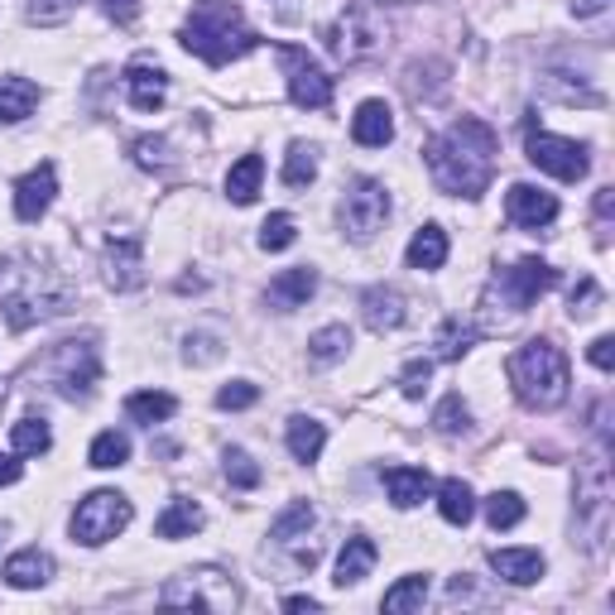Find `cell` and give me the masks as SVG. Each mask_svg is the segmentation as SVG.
Masks as SVG:
<instances>
[{"mask_svg": "<svg viewBox=\"0 0 615 615\" xmlns=\"http://www.w3.org/2000/svg\"><path fill=\"white\" fill-rule=\"evenodd\" d=\"M495 154H501V135L476 121V116H462L452 121L442 135H433L424 145V160H428V174L442 193L452 198H481L495 178Z\"/></svg>", "mask_w": 615, "mask_h": 615, "instance_id": "obj_1", "label": "cell"}, {"mask_svg": "<svg viewBox=\"0 0 615 615\" xmlns=\"http://www.w3.org/2000/svg\"><path fill=\"white\" fill-rule=\"evenodd\" d=\"M68 298H73V289L63 279V270H54L44 255H34V251L0 255V312H6V322L15 332L68 312Z\"/></svg>", "mask_w": 615, "mask_h": 615, "instance_id": "obj_2", "label": "cell"}, {"mask_svg": "<svg viewBox=\"0 0 615 615\" xmlns=\"http://www.w3.org/2000/svg\"><path fill=\"white\" fill-rule=\"evenodd\" d=\"M178 39L188 54H198L207 63V68H227V63L245 58L260 44V34L245 24L235 0H198Z\"/></svg>", "mask_w": 615, "mask_h": 615, "instance_id": "obj_3", "label": "cell"}, {"mask_svg": "<svg viewBox=\"0 0 615 615\" xmlns=\"http://www.w3.org/2000/svg\"><path fill=\"white\" fill-rule=\"evenodd\" d=\"M505 375L515 385V395L525 409H539V414H553L568 404V389H572V371H568V356L562 347L553 342H529L519 347L515 356L505 361Z\"/></svg>", "mask_w": 615, "mask_h": 615, "instance_id": "obj_4", "label": "cell"}, {"mask_svg": "<svg viewBox=\"0 0 615 615\" xmlns=\"http://www.w3.org/2000/svg\"><path fill=\"white\" fill-rule=\"evenodd\" d=\"M553 284H558V270L548 265V260H539V255L519 260L515 270H501L491 279L486 298H481V327H486V332H505V327L525 318L534 298L548 294Z\"/></svg>", "mask_w": 615, "mask_h": 615, "instance_id": "obj_5", "label": "cell"}, {"mask_svg": "<svg viewBox=\"0 0 615 615\" xmlns=\"http://www.w3.org/2000/svg\"><path fill=\"white\" fill-rule=\"evenodd\" d=\"M327 48L342 63H371L389 48V20L375 0H347V10L327 24Z\"/></svg>", "mask_w": 615, "mask_h": 615, "instance_id": "obj_6", "label": "cell"}, {"mask_svg": "<svg viewBox=\"0 0 615 615\" xmlns=\"http://www.w3.org/2000/svg\"><path fill=\"white\" fill-rule=\"evenodd\" d=\"M160 606L168 611H212V615H231L241 606V586L231 582L227 568H193L178 572L174 582L160 592Z\"/></svg>", "mask_w": 615, "mask_h": 615, "instance_id": "obj_7", "label": "cell"}, {"mask_svg": "<svg viewBox=\"0 0 615 615\" xmlns=\"http://www.w3.org/2000/svg\"><path fill=\"white\" fill-rule=\"evenodd\" d=\"M578 534L592 553H601L611 539V471L601 457L578 466Z\"/></svg>", "mask_w": 615, "mask_h": 615, "instance_id": "obj_8", "label": "cell"}, {"mask_svg": "<svg viewBox=\"0 0 615 615\" xmlns=\"http://www.w3.org/2000/svg\"><path fill=\"white\" fill-rule=\"evenodd\" d=\"M130 515H135V509H130L121 491H91L87 501L73 509V539L87 548H101L130 525Z\"/></svg>", "mask_w": 615, "mask_h": 615, "instance_id": "obj_9", "label": "cell"}, {"mask_svg": "<svg viewBox=\"0 0 615 615\" xmlns=\"http://www.w3.org/2000/svg\"><path fill=\"white\" fill-rule=\"evenodd\" d=\"M525 150H529L534 168H543V174H553L562 183H578V178H586V168H592V160H586V145H578V140H562V135H548V130H539L534 116H525Z\"/></svg>", "mask_w": 615, "mask_h": 615, "instance_id": "obj_10", "label": "cell"}, {"mask_svg": "<svg viewBox=\"0 0 615 615\" xmlns=\"http://www.w3.org/2000/svg\"><path fill=\"white\" fill-rule=\"evenodd\" d=\"M385 217H389V193H385V183H375V178H356L347 188L342 207H337V221H342V231L351 241H371V235L385 227Z\"/></svg>", "mask_w": 615, "mask_h": 615, "instance_id": "obj_11", "label": "cell"}, {"mask_svg": "<svg viewBox=\"0 0 615 615\" xmlns=\"http://www.w3.org/2000/svg\"><path fill=\"white\" fill-rule=\"evenodd\" d=\"M279 63L289 73V101L298 111H327L332 107V77L318 68V58L298 44H279Z\"/></svg>", "mask_w": 615, "mask_h": 615, "instance_id": "obj_12", "label": "cell"}, {"mask_svg": "<svg viewBox=\"0 0 615 615\" xmlns=\"http://www.w3.org/2000/svg\"><path fill=\"white\" fill-rule=\"evenodd\" d=\"M48 375H54V385L68 399H87L91 385L101 381L97 347H91V342H63V347H54V356H48Z\"/></svg>", "mask_w": 615, "mask_h": 615, "instance_id": "obj_13", "label": "cell"}, {"mask_svg": "<svg viewBox=\"0 0 615 615\" xmlns=\"http://www.w3.org/2000/svg\"><path fill=\"white\" fill-rule=\"evenodd\" d=\"M101 265H107V284L116 294L140 289L145 284V245H140V235L116 231L107 241V251H101Z\"/></svg>", "mask_w": 615, "mask_h": 615, "instance_id": "obj_14", "label": "cell"}, {"mask_svg": "<svg viewBox=\"0 0 615 615\" xmlns=\"http://www.w3.org/2000/svg\"><path fill=\"white\" fill-rule=\"evenodd\" d=\"M505 212H509L515 227L539 231V227H553L558 221V198L553 193H543V188H534V183H515L509 198H505Z\"/></svg>", "mask_w": 615, "mask_h": 615, "instance_id": "obj_15", "label": "cell"}, {"mask_svg": "<svg viewBox=\"0 0 615 615\" xmlns=\"http://www.w3.org/2000/svg\"><path fill=\"white\" fill-rule=\"evenodd\" d=\"M54 193H58V168L54 164L30 168V174L15 183V217L20 221H39L48 207H54Z\"/></svg>", "mask_w": 615, "mask_h": 615, "instance_id": "obj_16", "label": "cell"}, {"mask_svg": "<svg viewBox=\"0 0 615 615\" xmlns=\"http://www.w3.org/2000/svg\"><path fill=\"white\" fill-rule=\"evenodd\" d=\"M361 318L371 332H395V327H404V318H409V298H404L395 284H375V289L361 294Z\"/></svg>", "mask_w": 615, "mask_h": 615, "instance_id": "obj_17", "label": "cell"}, {"mask_svg": "<svg viewBox=\"0 0 615 615\" xmlns=\"http://www.w3.org/2000/svg\"><path fill=\"white\" fill-rule=\"evenodd\" d=\"M125 91H130V107L135 111H160L168 101V73L154 58H135L125 68Z\"/></svg>", "mask_w": 615, "mask_h": 615, "instance_id": "obj_18", "label": "cell"}, {"mask_svg": "<svg viewBox=\"0 0 615 615\" xmlns=\"http://www.w3.org/2000/svg\"><path fill=\"white\" fill-rule=\"evenodd\" d=\"M351 140L365 150H385L395 140V111L385 101H361L356 116H351Z\"/></svg>", "mask_w": 615, "mask_h": 615, "instance_id": "obj_19", "label": "cell"}, {"mask_svg": "<svg viewBox=\"0 0 615 615\" xmlns=\"http://www.w3.org/2000/svg\"><path fill=\"white\" fill-rule=\"evenodd\" d=\"M491 568H495V578H505L515 586H534L543 578V553L539 548H495Z\"/></svg>", "mask_w": 615, "mask_h": 615, "instance_id": "obj_20", "label": "cell"}, {"mask_svg": "<svg viewBox=\"0 0 615 615\" xmlns=\"http://www.w3.org/2000/svg\"><path fill=\"white\" fill-rule=\"evenodd\" d=\"M375 558H381V548H375L365 534H351L347 548L337 553V586H356L371 578V568H375Z\"/></svg>", "mask_w": 615, "mask_h": 615, "instance_id": "obj_21", "label": "cell"}, {"mask_svg": "<svg viewBox=\"0 0 615 615\" xmlns=\"http://www.w3.org/2000/svg\"><path fill=\"white\" fill-rule=\"evenodd\" d=\"M385 491L399 509H414V505H424L428 491H433V476H428L424 466H385Z\"/></svg>", "mask_w": 615, "mask_h": 615, "instance_id": "obj_22", "label": "cell"}, {"mask_svg": "<svg viewBox=\"0 0 615 615\" xmlns=\"http://www.w3.org/2000/svg\"><path fill=\"white\" fill-rule=\"evenodd\" d=\"M48 578H54V558H48L44 548H24V553L6 562V582L20 586V592H34V586H44Z\"/></svg>", "mask_w": 615, "mask_h": 615, "instance_id": "obj_23", "label": "cell"}, {"mask_svg": "<svg viewBox=\"0 0 615 615\" xmlns=\"http://www.w3.org/2000/svg\"><path fill=\"white\" fill-rule=\"evenodd\" d=\"M312 294H318V270H308V265L284 270L279 279L270 284V304L274 308H304Z\"/></svg>", "mask_w": 615, "mask_h": 615, "instance_id": "obj_24", "label": "cell"}, {"mask_svg": "<svg viewBox=\"0 0 615 615\" xmlns=\"http://www.w3.org/2000/svg\"><path fill=\"white\" fill-rule=\"evenodd\" d=\"M207 525V515H202V505L198 501H168L164 505V515L154 519V534H160V539H188V534H198Z\"/></svg>", "mask_w": 615, "mask_h": 615, "instance_id": "obj_25", "label": "cell"}, {"mask_svg": "<svg viewBox=\"0 0 615 615\" xmlns=\"http://www.w3.org/2000/svg\"><path fill=\"white\" fill-rule=\"evenodd\" d=\"M404 260H409V270H442V260H448V231L428 221L424 231H414Z\"/></svg>", "mask_w": 615, "mask_h": 615, "instance_id": "obj_26", "label": "cell"}, {"mask_svg": "<svg viewBox=\"0 0 615 615\" xmlns=\"http://www.w3.org/2000/svg\"><path fill=\"white\" fill-rule=\"evenodd\" d=\"M39 107V87L30 77H0V121L15 125Z\"/></svg>", "mask_w": 615, "mask_h": 615, "instance_id": "obj_27", "label": "cell"}, {"mask_svg": "<svg viewBox=\"0 0 615 615\" xmlns=\"http://www.w3.org/2000/svg\"><path fill=\"white\" fill-rule=\"evenodd\" d=\"M260 178H265V160H260V154H245V160H235L231 174H227V198L235 207H251L255 193H260Z\"/></svg>", "mask_w": 615, "mask_h": 615, "instance_id": "obj_28", "label": "cell"}, {"mask_svg": "<svg viewBox=\"0 0 615 615\" xmlns=\"http://www.w3.org/2000/svg\"><path fill=\"white\" fill-rule=\"evenodd\" d=\"M322 448H327V424H318V418H308V414L289 418V452H294V462H318Z\"/></svg>", "mask_w": 615, "mask_h": 615, "instance_id": "obj_29", "label": "cell"}, {"mask_svg": "<svg viewBox=\"0 0 615 615\" xmlns=\"http://www.w3.org/2000/svg\"><path fill=\"white\" fill-rule=\"evenodd\" d=\"M438 515L448 519V525H471V515H476V495L462 476H448L438 486Z\"/></svg>", "mask_w": 615, "mask_h": 615, "instance_id": "obj_30", "label": "cell"}, {"mask_svg": "<svg viewBox=\"0 0 615 615\" xmlns=\"http://www.w3.org/2000/svg\"><path fill=\"white\" fill-rule=\"evenodd\" d=\"M125 414L135 418V424H164V418L178 414V399L164 395V389H140V395L125 399Z\"/></svg>", "mask_w": 615, "mask_h": 615, "instance_id": "obj_31", "label": "cell"}, {"mask_svg": "<svg viewBox=\"0 0 615 615\" xmlns=\"http://www.w3.org/2000/svg\"><path fill=\"white\" fill-rule=\"evenodd\" d=\"M312 525H318L312 505H308V501H294V505L284 509V515L270 525V539H274V543H284V548H294V543H298V534H308Z\"/></svg>", "mask_w": 615, "mask_h": 615, "instance_id": "obj_32", "label": "cell"}, {"mask_svg": "<svg viewBox=\"0 0 615 615\" xmlns=\"http://www.w3.org/2000/svg\"><path fill=\"white\" fill-rule=\"evenodd\" d=\"M351 351V327L347 322H332V327H322V332H312V342H308V356L318 361V365H332V361H342Z\"/></svg>", "mask_w": 615, "mask_h": 615, "instance_id": "obj_33", "label": "cell"}, {"mask_svg": "<svg viewBox=\"0 0 615 615\" xmlns=\"http://www.w3.org/2000/svg\"><path fill=\"white\" fill-rule=\"evenodd\" d=\"M87 462H91V466H101V471L125 466V462H130V438H125V433H116V428L97 433V442H91V452H87Z\"/></svg>", "mask_w": 615, "mask_h": 615, "instance_id": "obj_34", "label": "cell"}, {"mask_svg": "<svg viewBox=\"0 0 615 615\" xmlns=\"http://www.w3.org/2000/svg\"><path fill=\"white\" fill-rule=\"evenodd\" d=\"M10 442H15V457H39L54 448V433H48L44 418H20L15 428H10Z\"/></svg>", "mask_w": 615, "mask_h": 615, "instance_id": "obj_35", "label": "cell"}, {"mask_svg": "<svg viewBox=\"0 0 615 615\" xmlns=\"http://www.w3.org/2000/svg\"><path fill=\"white\" fill-rule=\"evenodd\" d=\"M312 178H318V150L298 140V145H289V154H284V183H289V188H308Z\"/></svg>", "mask_w": 615, "mask_h": 615, "instance_id": "obj_36", "label": "cell"}, {"mask_svg": "<svg viewBox=\"0 0 615 615\" xmlns=\"http://www.w3.org/2000/svg\"><path fill=\"white\" fill-rule=\"evenodd\" d=\"M486 519H491V529L525 525V501L515 491H495V495H486Z\"/></svg>", "mask_w": 615, "mask_h": 615, "instance_id": "obj_37", "label": "cell"}, {"mask_svg": "<svg viewBox=\"0 0 615 615\" xmlns=\"http://www.w3.org/2000/svg\"><path fill=\"white\" fill-rule=\"evenodd\" d=\"M424 596H428V578H399L395 586L385 592V611L389 615H404V611H414V606H424Z\"/></svg>", "mask_w": 615, "mask_h": 615, "instance_id": "obj_38", "label": "cell"}, {"mask_svg": "<svg viewBox=\"0 0 615 615\" xmlns=\"http://www.w3.org/2000/svg\"><path fill=\"white\" fill-rule=\"evenodd\" d=\"M221 462H227V481H231L235 491H255L260 476H265V471L255 466V457L245 452V448H227V457H221Z\"/></svg>", "mask_w": 615, "mask_h": 615, "instance_id": "obj_39", "label": "cell"}, {"mask_svg": "<svg viewBox=\"0 0 615 615\" xmlns=\"http://www.w3.org/2000/svg\"><path fill=\"white\" fill-rule=\"evenodd\" d=\"M471 342H476V332H471V327H462L457 318H448V322H442V332H438V356L442 361H462L466 351H471Z\"/></svg>", "mask_w": 615, "mask_h": 615, "instance_id": "obj_40", "label": "cell"}, {"mask_svg": "<svg viewBox=\"0 0 615 615\" xmlns=\"http://www.w3.org/2000/svg\"><path fill=\"white\" fill-rule=\"evenodd\" d=\"M433 428H438V433H448V438L466 433V428H471V409L462 404V395H448L438 404V409H433Z\"/></svg>", "mask_w": 615, "mask_h": 615, "instance_id": "obj_41", "label": "cell"}, {"mask_svg": "<svg viewBox=\"0 0 615 615\" xmlns=\"http://www.w3.org/2000/svg\"><path fill=\"white\" fill-rule=\"evenodd\" d=\"M294 241H298V231H294L289 212H274L265 227H260V251H289Z\"/></svg>", "mask_w": 615, "mask_h": 615, "instance_id": "obj_42", "label": "cell"}, {"mask_svg": "<svg viewBox=\"0 0 615 615\" xmlns=\"http://www.w3.org/2000/svg\"><path fill=\"white\" fill-rule=\"evenodd\" d=\"M77 6H83V0H24V15L34 24H63L77 15Z\"/></svg>", "mask_w": 615, "mask_h": 615, "instance_id": "obj_43", "label": "cell"}, {"mask_svg": "<svg viewBox=\"0 0 615 615\" xmlns=\"http://www.w3.org/2000/svg\"><path fill=\"white\" fill-rule=\"evenodd\" d=\"M428 381H433V361H428V356H414V361L399 371V389H404V399H424Z\"/></svg>", "mask_w": 615, "mask_h": 615, "instance_id": "obj_44", "label": "cell"}, {"mask_svg": "<svg viewBox=\"0 0 615 615\" xmlns=\"http://www.w3.org/2000/svg\"><path fill=\"white\" fill-rule=\"evenodd\" d=\"M140 168H168V140L164 135H140L135 145H130Z\"/></svg>", "mask_w": 615, "mask_h": 615, "instance_id": "obj_45", "label": "cell"}, {"mask_svg": "<svg viewBox=\"0 0 615 615\" xmlns=\"http://www.w3.org/2000/svg\"><path fill=\"white\" fill-rule=\"evenodd\" d=\"M260 399V389L251 381H231L227 389H217V409H251Z\"/></svg>", "mask_w": 615, "mask_h": 615, "instance_id": "obj_46", "label": "cell"}, {"mask_svg": "<svg viewBox=\"0 0 615 615\" xmlns=\"http://www.w3.org/2000/svg\"><path fill=\"white\" fill-rule=\"evenodd\" d=\"M101 10H107V20H116L121 30L140 20V0H101Z\"/></svg>", "mask_w": 615, "mask_h": 615, "instance_id": "obj_47", "label": "cell"}, {"mask_svg": "<svg viewBox=\"0 0 615 615\" xmlns=\"http://www.w3.org/2000/svg\"><path fill=\"white\" fill-rule=\"evenodd\" d=\"M183 356L198 361V365H207V361L221 356V347H217V337H188V351H183Z\"/></svg>", "mask_w": 615, "mask_h": 615, "instance_id": "obj_48", "label": "cell"}, {"mask_svg": "<svg viewBox=\"0 0 615 615\" xmlns=\"http://www.w3.org/2000/svg\"><path fill=\"white\" fill-rule=\"evenodd\" d=\"M596 298H601L596 279H582V289H572V318H586V312H596V308H592Z\"/></svg>", "mask_w": 615, "mask_h": 615, "instance_id": "obj_49", "label": "cell"}, {"mask_svg": "<svg viewBox=\"0 0 615 615\" xmlns=\"http://www.w3.org/2000/svg\"><path fill=\"white\" fill-rule=\"evenodd\" d=\"M586 356H592V365H596V371H611V365H615V342H611V337H596Z\"/></svg>", "mask_w": 615, "mask_h": 615, "instance_id": "obj_50", "label": "cell"}, {"mask_svg": "<svg viewBox=\"0 0 615 615\" xmlns=\"http://www.w3.org/2000/svg\"><path fill=\"white\" fill-rule=\"evenodd\" d=\"M606 6H611V0H572V15H578V20H592V15H601Z\"/></svg>", "mask_w": 615, "mask_h": 615, "instance_id": "obj_51", "label": "cell"}, {"mask_svg": "<svg viewBox=\"0 0 615 615\" xmlns=\"http://www.w3.org/2000/svg\"><path fill=\"white\" fill-rule=\"evenodd\" d=\"M611 212H615V188H601V193H596V217L611 221Z\"/></svg>", "mask_w": 615, "mask_h": 615, "instance_id": "obj_52", "label": "cell"}, {"mask_svg": "<svg viewBox=\"0 0 615 615\" xmlns=\"http://www.w3.org/2000/svg\"><path fill=\"white\" fill-rule=\"evenodd\" d=\"M20 481V462L15 457H0V486H15Z\"/></svg>", "mask_w": 615, "mask_h": 615, "instance_id": "obj_53", "label": "cell"}, {"mask_svg": "<svg viewBox=\"0 0 615 615\" xmlns=\"http://www.w3.org/2000/svg\"><path fill=\"white\" fill-rule=\"evenodd\" d=\"M284 606H289V611H318V601H312V596H289Z\"/></svg>", "mask_w": 615, "mask_h": 615, "instance_id": "obj_54", "label": "cell"}, {"mask_svg": "<svg viewBox=\"0 0 615 615\" xmlns=\"http://www.w3.org/2000/svg\"><path fill=\"white\" fill-rule=\"evenodd\" d=\"M0 409H6V381H0Z\"/></svg>", "mask_w": 615, "mask_h": 615, "instance_id": "obj_55", "label": "cell"}, {"mask_svg": "<svg viewBox=\"0 0 615 615\" xmlns=\"http://www.w3.org/2000/svg\"><path fill=\"white\" fill-rule=\"evenodd\" d=\"M0 539H6V525H0Z\"/></svg>", "mask_w": 615, "mask_h": 615, "instance_id": "obj_56", "label": "cell"}]
</instances>
